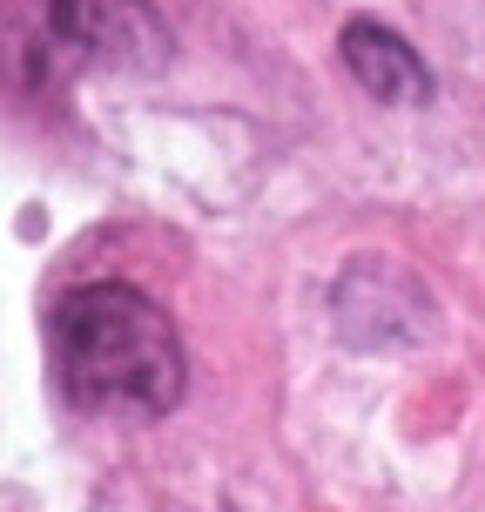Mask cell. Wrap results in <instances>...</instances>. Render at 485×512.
I'll use <instances>...</instances> for the list:
<instances>
[{"label": "cell", "mask_w": 485, "mask_h": 512, "mask_svg": "<svg viewBox=\"0 0 485 512\" xmlns=\"http://www.w3.org/2000/svg\"><path fill=\"white\" fill-rule=\"evenodd\" d=\"M344 68L358 75L364 95H378V102H391V108H411V102L432 95V68L418 61V48H411L405 34L378 27V21L344 27Z\"/></svg>", "instance_id": "obj_3"}, {"label": "cell", "mask_w": 485, "mask_h": 512, "mask_svg": "<svg viewBox=\"0 0 485 512\" xmlns=\"http://www.w3.org/2000/svg\"><path fill=\"white\" fill-rule=\"evenodd\" d=\"M54 378L81 411L162 418L182 398V337L135 283H81L48 310Z\"/></svg>", "instance_id": "obj_1"}, {"label": "cell", "mask_w": 485, "mask_h": 512, "mask_svg": "<svg viewBox=\"0 0 485 512\" xmlns=\"http://www.w3.org/2000/svg\"><path fill=\"white\" fill-rule=\"evenodd\" d=\"M48 41L68 61L149 75L169 61V27L149 0H48Z\"/></svg>", "instance_id": "obj_2"}]
</instances>
